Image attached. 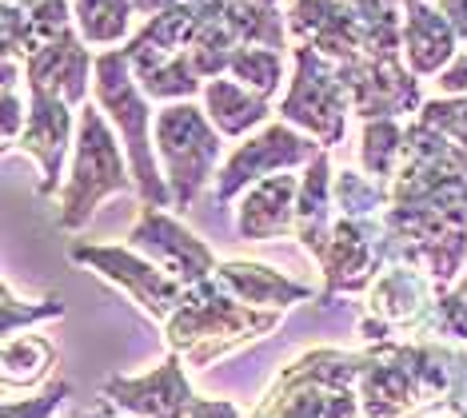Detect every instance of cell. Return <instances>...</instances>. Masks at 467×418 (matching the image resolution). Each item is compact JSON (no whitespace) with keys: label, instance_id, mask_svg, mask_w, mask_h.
Masks as SVG:
<instances>
[{"label":"cell","instance_id":"37","mask_svg":"<svg viewBox=\"0 0 467 418\" xmlns=\"http://www.w3.org/2000/svg\"><path fill=\"white\" fill-rule=\"evenodd\" d=\"M5 5H25V8H33L36 0H5Z\"/></svg>","mask_w":467,"mask_h":418},{"label":"cell","instance_id":"21","mask_svg":"<svg viewBox=\"0 0 467 418\" xmlns=\"http://www.w3.org/2000/svg\"><path fill=\"white\" fill-rule=\"evenodd\" d=\"M204 108L212 116V124H216L224 136H244V132L260 127L272 116L268 96L252 92L248 84H240L236 76L232 80H224V76L208 80L204 84Z\"/></svg>","mask_w":467,"mask_h":418},{"label":"cell","instance_id":"4","mask_svg":"<svg viewBox=\"0 0 467 418\" xmlns=\"http://www.w3.org/2000/svg\"><path fill=\"white\" fill-rule=\"evenodd\" d=\"M129 152H120L104 108H84L77 112V144H72V171L68 184L60 191V231H77L97 216L100 199L116 196V191H132L136 176L132 164L124 159Z\"/></svg>","mask_w":467,"mask_h":418},{"label":"cell","instance_id":"32","mask_svg":"<svg viewBox=\"0 0 467 418\" xmlns=\"http://www.w3.org/2000/svg\"><path fill=\"white\" fill-rule=\"evenodd\" d=\"M68 382L65 379H57V382H48V391L40 394V399H25V403H16V399H5V406H0V418H52L57 414V406L68 399Z\"/></svg>","mask_w":467,"mask_h":418},{"label":"cell","instance_id":"14","mask_svg":"<svg viewBox=\"0 0 467 418\" xmlns=\"http://www.w3.org/2000/svg\"><path fill=\"white\" fill-rule=\"evenodd\" d=\"M100 403L120 406L136 418H184L196 403V391L184 374V359L172 351L161 367L140 374V379H109L100 387Z\"/></svg>","mask_w":467,"mask_h":418},{"label":"cell","instance_id":"36","mask_svg":"<svg viewBox=\"0 0 467 418\" xmlns=\"http://www.w3.org/2000/svg\"><path fill=\"white\" fill-rule=\"evenodd\" d=\"M184 5H208V0H136V13L156 16V13H168V8H184Z\"/></svg>","mask_w":467,"mask_h":418},{"label":"cell","instance_id":"31","mask_svg":"<svg viewBox=\"0 0 467 418\" xmlns=\"http://www.w3.org/2000/svg\"><path fill=\"white\" fill-rule=\"evenodd\" d=\"M435 323H440L443 339L467 342V275L460 279V287H455V291H440V303H435Z\"/></svg>","mask_w":467,"mask_h":418},{"label":"cell","instance_id":"13","mask_svg":"<svg viewBox=\"0 0 467 418\" xmlns=\"http://www.w3.org/2000/svg\"><path fill=\"white\" fill-rule=\"evenodd\" d=\"M339 76L348 84L352 96V112L359 120H396L403 112L423 108L420 96V76L411 68H403L400 60H344L339 64Z\"/></svg>","mask_w":467,"mask_h":418},{"label":"cell","instance_id":"39","mask_svg":"<svg viewBox=\"0 0 467 418\" xmlns=\"http://www.w3.org/2000/svg\"><path fill=\"white\" fill-rule=\"evenodd\" d=\"M88 418H112L109 411H97V414H88Z\"/></svg>","mask_w":467,"mask_h":418},{"label":"cell","instance_id":"33","mask_svg":"<svg viewBox=\"0 0 467 418\" xmlns=\"http://www.w3.org/2000/svg\"><path fill=\"white\" fill-rule=\"evenodd\" d=\"M440 92H448V96H463L467 92V52H460V56L440 72Z\"/></svg>","mask_w":467,"mask_h":418},{"label":"cell","instance_id":"34","mask_svg":"<svg viewBox=\"0 0 467 418\" xmlns=\"http://www.w3.org/2000/svg\"><path fill=\"white\" fill-rule=\"evenodd\" d=\"M184 418H240V411L228 399H196Z\"/></svg>","mask_w":467,"mask_h":418},{"label":"cell","instance_id":"20","mask_svg":"<svg viewBox=\"0 0 467 418\" xmlns=\"http://www.w3.org/2000/svg\"><path fill=\"white\" fill-rule=\"evenodd\" d=\"M332 164L327 152H320L300 176V199H296V240L304 243V251H312V260H320L332 235Z\"/></svg>","mask_w":467,"mask_h":418},{"label":"cell","instance_id":"9","mask_svg":"<svg viewBox=\"0 0 467 418\" xmlns=\"http://www.w3.org/2000/svg\"><path fill=\"white\" fill-rule=\"evenodd\" d=\"M324 152V144H312V136H300L296 124L280 120L268 124L260 136L244 139L236 152L228 156V164L216 176V203H232L236 191L260 184V179L275 176V171H288L300 164H312Z\"/></svg>","mask_w":467,"mask_h":418},{"label":"cell","instance_id":"29","mask_svg":"<svg viewBox=\"0 0 467 418\" xmlns=\"http://www.w3.org/2000/svg\"><path fill=\"white\" fill-rule=\"evenodd\" d=\"M65 315V303L57 295L45 299V303H20L13 295V287L5 283V303H0V331L5 339H13L20 327H33V323H45V319H60Z\"/></svg>","mask_w":467,"mask_h":418},{"label":"cell","instance_id":"15","mask_svg":"<svg viewBox=\"0 0 467 418\" xmlns=\"http://www.w3.org/2000/svg\"><path fill=\"white\" fill-rule=\"evenodd\" d=\"M288 32L300 45L332 56L336 64L364 56V28L344 0H292L288 5Z\"/></svg>","mask_w":467,"mask_h":418},{"label":"cell","instance_id":"26","mask_svg":"<svg viewBox=\"0 0 467 418\" xmlns=\"http://www.w3.org/2000/svg\"><path fill=\"white\" fill-rule=\"evenodd\" d=\"M72 13H77V28L88 45H120L129 36L136 0H77Z\"/></svg>","mask_w":467,"mask_h":418},{"label":"cell","instance_id":"40","mask_svg":"<svg viewBox=\"0 0 467 418\" xmlns=\"http://www.w3.org/2000/svg\"><path fill=\"white\" fill-rule=\"evenodd\" d=\"M260 5H275V0H260Z\"/></svg>","mask_w":467,"mask_h":418},{"label":"cell","instance_id":"23","mask_svg":"<svg viewBox=\"0 0 467 418\" xmlns=\"http://www.w3.org/2000/svg\"><path fill=\"white\" fill-rule=\"evenodd\" d=\"M220 16L236 32L240 45H264V48L284 52L288 25L280 20V8L275 5H260V0H220Z\"/></svg>","mask_w":467,"mask_h":418},{"label":"cell","instance_id":"5","mask_svg":"<svg viewBox=\"0 0 467 418\" xmlns=\"http://www.w3.org/2000/svg\"><path fill=\"white\" fill-rule=\"evenodd\" d=\"M220 127L212 124L208 108L176 100L156 116V156L164 164V179L172 188V208H192L196 196L208 188L220 164Z\"/></svg>","mask_w":467,"mask_h":418},{"label":"cell","instance_id":"17","mask_svg":"<svg viewBox=\"0 0 467 418\" xmlns=\"http://www.w3.org/2000/svg\"><path fill=\"white\" fill-rule=\"evenodd\" d=\"M296 199H300V176L275 171L248 188L240 199L236 228L244 240H275L284 231H296Z\"/></svg>","mask_w":467,"mask_h":418},{"label":"cell","instance_id":"19","mask_svg":"<svg viewBox=\"0 0 467 418\" xmlns=\"http://www.w3.org/2000/svg\"><path fill=\"white\" fill-rule=\"evenodd\" d=\"M216 279L228 287L236 299L252 307H292V303H304L312 299V287L307 283H296V279L280 275L275 267L268 263H252V260H228L216 267Z\"/></svg>","mask_w":467,"mask_h":418},{"label":"cell","instance_id":"12","mask_svg":"<svg viewBox=\"0 0 467 418\" xmlns=\"http://www.w3.org/2000/svg\"><path fill=\"white\" fill-rule=\"evenodd\" d=\"M28 96H33V104H28V120L5 152L25 148V152L40 164V188L36 191L40 196H57L60 176H65V156H68V148L77 144V136H72L77 132V120H72L65 96L40 88V84H28Z\"/></svg>","mask_w":467,"mask_h":418},{"label":"cell","instance_id":"10","mask_svg":"<svg viewBox=\"0 0 467 418\" xmlns=\"http://www.w3.org/2000/svg\"><path fill=\"white\" fill-rule=\"evenodd\" d=\"M124 243H129L132 251H140L144 260H152L156 267H164V271L180 279L184 287L204 283L220 267L212 248L200 235H192L180 219H172L164 208H152V203H144L140 219H136V228L129 231Z\"/></svg>","mask_w":467,"mask_h":418},{"label":"cell","instance_id":"35","mask_svg":"<svg viewBox=\"0 0 467 418\" xmlns=\"http://www.w3.org/2000/svg\"><path fill=\"white\" fill-rule=\"evenodd\" d=\"M435 8H440V13L451 20L460 45H467V0H435Z\"/></svg>","mask_w":467,"mask_h":418},{"label":"cell","instance_id":"3","mask_svg":"<svg viewBox=\"0 0 467 418\" xmlns=\"http://www.w3.org/2000/svg\"><path fill=\"white\" fill-rule=\"evenodd\" d=\"M92 88H97V104L104 108V116L112 120V127L124 139V152H129L132 176H136V191H140L144 203L152 208H172V188H168L161 159L152 152V112H148V96L136 80L129 56L120 52H100L97 68H92Z\"/></svg>","mask_w":467,"mask_h":418},{"label":"cell","instance_id":"24","mask_svg":"<svg viewBox=\"0 0 467 418\" xmlns=\"http://www.w3.org/2000/svg\"><path fill=\"white\" fill-rule=\"evenodd\" d=\"M332 203L339 216L352 219H376L388 211L391 203V184L388 179H368L359 171H336L332 176Z\"/></svg>","mask_w":467,"mask_h":418},{"label":"cell","instance_id":"25","mask_svg":"<svg viewBox=\"0 0 467 418\" xmlns=\"http://www.w3.org/2000/svg\"><path fill=\"white\" fill-rule=\"evenodd\" d=\"M403 139L408 127L400 120H364V136H359V164L371 179H391L403 164Z\"/></svg>","mask_w":467,"mask_h":418},{"label":"cell","instance_id":"30","mask_svg":"<svg viewBox=\"0 0 467 418\" xmlns=\"http://www.w3.org/2000/svg\"><path fill=\"white\" fill-rule=\"evenodd\" d=\"M420 120L435 127V132L460 139L467 148V92L463 96H440V100H428L420 108Z\"/></svg>","mask_w":467,"mask_h":418},{"label":"cell","instance_id":"18","mask_svg":"<svg viewBox=\"0 0 467 418\" xmlns=\"http://www.w3.org/2000/svg\"><path fill=\"white\" fill-rule=\"evenodd\" d=\"M403 52H408V68L416 76H440L460 56V36L440 8L420 0L403 13Z\"/></svg>","mask_w":467,"mask_h":418},{"label":"cell","instance_id":"28","mask_svg":"<svg viewBox=\"0 0 467 418\" xmlns=\"http://www.w3.org/2000/svg\"><path fill=\"white\" fill-rule=\"evenodd\" d=\"M228 72L236 76L240 84H248L252 92L260 96H272L280 92V80H284V52L280 48H264V45H244L236 56H232Z\"/></svg>","mask_w":467,"mask_h":418},{"label":"cell","instance_id":"27","mask_svg":"<svg viewBox=\"0 0 467 418\" xmlns=\"http://www.w3.org/2000/svg\"><path fill=\"white\" fill-rule=\"evenodd\" d=\"M57 362V347L40 335H13L5 339V391L16 387H33L48 374V367Z\"/></svg>","mask_w":467,"mask_h":418},{"label":"cell","instance_id":"1","mask_svg":"<svg viewBox=\"0 0 467 418\" xmlns=\"http://www.w3.org/2000/svg\"><path fill=\"white\" fill-rule=\"evenodd\" d=\"M168 347L184 355L188 367L204 371L212 359L268 335L280 327V307H252L236 299L216 275L188 287L184 307L168 319Z\"/></svg>","mask_w":467,"mask_h":418},{"label":"cell","instance_id":"11","mask_svg":"<svg viewBox=\"0 0 467 418\" xmlns=\"http://www.w3.org/2000/svg\"><path fill=\"white\" fill-rule=\"evenodd\" d=\"M435 303H440L435 279L420 275V267L411 263H388L376 283L368 287V315L388 323L396 335H403V331H411L420 339L440 335Z\"/></svg>","mask_w":467,"mask_h":418},{"label":"cell","instance_id":"22","mask_svg":"<svg viewBox=\"0 0 467 418\" xmlns=\"http://www.w3.org/2000/svg\"><path fill=\"white\" fill-rule=\"evenodd\" d=\"M136 80H140V88L148 100H192L196 92H204V80H200V72L192 68V60H188V52H180V56H161V60H129Z\"/></svg>","mask_w":467,"mask_h":418},{"label":"cell","instance_id":"7","mask_svg":"<svg viewBox=\"0 0 467 418\" xmlns=\"http://www.w3.org/2000/svg\"><path fill=\"white\" fill-rule=\"evenodd\" d=\"M324 267V291L320 303L332 307L339 295H359L368 291L388 267L384 255V219H352L339 216L327 235V248L320 251Z\"/></svg>","mask_w":467,"mask_h":418},{"label":"cell","instance_id":"16","mask_svg":"<svg viewBox=\"0 0 467 418\" xmlns=\"http://www.w3.org/2000/svg\"><path fill=\"white\" fill-rule=\"evenodd\" d=\"M88 40L80 36V28L72 25L68 32H60L57 40H48L45 48H36L25 60V76L28 84L65 96L68 104H80L88 96V68H97V60L88 56Z\"/></svg>","mask_w":467,"mask_h":418},{"label":"cell","instance_id":"38","mask_svg":"<svg viewBox=\"0 0 467 418\" xmlns=\"http://www.w3.org/2000/svg\"><path fill=\"white\" fill-rule=\"evenodd\" d=\"M391 5H400V8H403V5H420V0H391Z\"/></svg>","mask_w":467,"mask_h":418},{"label":"cell","instance_id":"2","mask_svg":"<svg viewBox=\"0 0 467 418\" xmlns=\"http://www.w3.org/2000/svg\"><path fill=\"white\" fill-rule=\"evenodd\" d=\"M359 367L364 351L316 347L275 379L272 394L252 418H364L359 411Z\"/></svg>","mask_w":467,"mask_h":418},{"label":"cell","instance_id":"6","mask_svg":"<svg viewBox=\"0 0 467 418\" xmlns=\"http://www.w3.org/2000/svg\"><path fill=\"white\" fill-rule=\"evenodd\" d=\"M348 112H352V96L339 76V64L312 45L296 48V76L288 96L280 100V120L304 127L307 136H316V144L336 148L344 144L348 132Z\"/></svg>","mask_w":467,"mask_h":418},{"label":"cell","instance_id":"8","mask_svg":"<svg viewBox=\"0 0 467 418\" xmlns=\"http://www.w3.org/2000/svg\"><path fill=\"white\" fill-rule=\"evenodd\" d=\"M72 263H84L92 267L97 275H104L109 283L124 287V291L132 295V303H140L152 319H168L176 315L180 307H184L188 299V287L172 279L164 271V267H156L152 260H144L140 251H132L129 243L124 248H97V243H72Z\"/></svg>","mask_w":467,"mask_h":418}]
</instances>
